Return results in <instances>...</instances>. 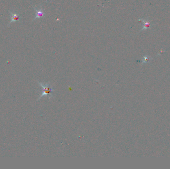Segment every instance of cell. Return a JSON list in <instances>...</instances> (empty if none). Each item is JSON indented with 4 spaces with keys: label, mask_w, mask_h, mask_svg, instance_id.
Here are the masks:
<instances>
[{
    "label": "cell",
    "mask_w": 170,
    "mask_h": 169,
    "mask_svg": "<svg viewBox=\"0 0 170 169\" xmlns=\"http://www.w3.org/2000/svg\"><path fill=\"white\" fill-rule=\"evenodd\" d=\"M38 83L41 87L43 88V91L41 94L38 99L41 98V97H43L44 96H48V99H50L53 97V95L51 93L54 91V90L49 83H43L40 82H38Z\"/></svg>",
    "instance_id": "1"
},
{
    "label": "cell",
    "mask_w": 170,
    "mask_h": 169,
    "mask_svg": "<svg viewBox=\"0 0 170 169\" xmlns=\"http://www.w3.org/2000/svg\"><path fill=\"white\" fill-rule=\"evenodd\" d=\"M140 20H142V21L143 22L144 25L143 28L141 29V31L142 30H145L147 29V28H149V27L150 25V23H149L148 21L145 20H144L143 19H140Z\"/></svg>",
    "instance_id": "4"
},
{
    "label": "cell",
    "mask_w": 170,
    "mask_h": 169,
    "mask_svg": "<svg viewBox=\"0 0 170 169\" xmlns=\"http://www.w3.org/2000/svg\"><path fill=\"white\" fill-rule=\"evenodd\" d=\"M34 9L35 11H36V15H35V17L34 18L33 21H34L35 20H37V19H40V18H45V9H43L42 6L39 5L37 7H34Z\"/></svg>",
    "instance_id": "2"
},
{
    "label": "cell",
    "mask_w": 170,
    "mask_h": 169,
    "mask_svg": "<svg viewBox=\"0 0 170 169\" xmlns=\"http://www.w3.org/2000/svg\"><path fill=\"white\" fill-rule=\"evenodd\" d=\"M9 12H10V22H9L8 27H9V25H10L11 23L19 21L21 19L20 15L18 14V13L12 11H9Z\"/></svg>",
    "instance_id": "3"
}]
</instances>
